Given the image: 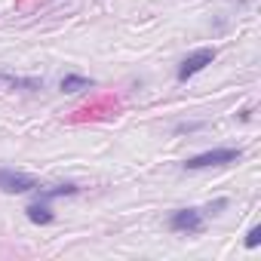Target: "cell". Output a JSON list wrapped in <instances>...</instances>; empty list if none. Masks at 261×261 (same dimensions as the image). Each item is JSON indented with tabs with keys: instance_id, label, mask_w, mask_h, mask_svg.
I'll return each mask as SVG.
<instances>
[{
	"instance_id": "cell-11",
	"label": "cell",
	"mask_w": 261,
	"mask_h": 261,
	"mask_svg": "<svg viewBox=\"0 0 261 261\" xmlns=\"http://www.w3.org/2000/svg\"><path fill=\"white\" fill-rule=\"evenodd\" d=\"M194 129H200V123H188V126H178V133H194Z\"/></svg>"
},
{
	"instance_id": "cell-3",
	"label": "cell",
	"mask_w": 261,
	"mask_h": 261,
	"mask_svg": "<svg viewBox=\"0 0 261 261\" xmlns=\"http://www.w3.org/2000/svg\"><path fill=\"white\" fill-rule=\"evenodd\" d=\"M215 62V49H209V46H203V49H194L181 65H178V80L185 83L188 77H194V74H200L206 65H212Z\"/></svg>"
},
{
	"instance_id": "cell-7",
	"label": "cell",
	"mask_w": 261,
	"mask_h": 261,
	"mask_svg": "<svg viewBox=\"0 0 261 261\" xmlns=\"http://www.w3.org/2000/svg\"><path fill=\"white\" fill-rule=\"evenodd\" d=\"M89 86H92L89 77H80V74H65L62 77V92H83Z\"/></svg>"
},
{
	"instance_id": "cell-10",
	"label": "cell",
	"mask_w": 261,
	"mask_h": 261,
	"mask_svg": "<svg viewBox=\"0 0 261 261\" xmlns=\"http://www.w3.org/2000/svg\"><path fill=\"white\" fill-rule=\"evenodd\" d=\"M224 206H227V200H215V203H209V212L215 215V212H218V209H224Z\"/></svg>"
},
{
	"instance_id": "cell-6",
	"label": "cell",
	"mask_w": 261,
	"mask_h": 261,
	"mask_svg": "<svg viewBox=\"0 0 261 261\" xmlns=\"http://www.w3.org/2000/svg\"><path fill=\"white\" fill-rule=\"evenodd\" d=\"M0 83H7V86H13V89H43V80H37V77H16V74H4L0 71Z\"/></svg>"
},
{
	"instance_id": "cell-8",
	"label": "cell",
	"mask_w": 261,
	"mask_h": 261,
	"mask_svg": "<svg viewBox=\"0 0 261 261\" xmlns=\"http://www.w3.org/2000/svg\"><path fill=\"white\" fill-rule=\"evenodd\" d=\"M37 191H40V188H37ZM77 191H80V188H77V185H71V181H68V185H53V188H43V191H40V200H53V197H74Z\"/></svg>"
},
{
	"instance_id": "cell-5",
	"label": "cell",
	"mask_w": 261,
	"mask_h": 261,
	"mask_svg": "<svg viewBox=\"0 0 261 261\" xmlns=\"http://www.w3.org/2000/svg\"><path fill=\"white\" fill-rule=\"evenodd\" d=\"M28 221H34V224H53L56 221V212L49 209V203L46 200H34V203H28Z\"/></svg>"
},
{
	"instance_id": "cell-4",
	"label": "cell",
	"mask_w": 261,
	"mask_h": 261,
	"mask_svg": "<svg viewBox=\"0 0 261 261\" xmlns=\"http://www.w3.org/2000/svg\"><path fill=\"white\" fill-rule=\"evenodd\" d=\"M169 227L178 233H200L203 230V212L200 209H178L169 215Z\"/></svg>"
},
{
	"instance_id": "cell-1",
	"label": "cell",
	"mask_w": 261,
	"mask_h": 261,
	"mask_svg": "<svg viewBox=\"0 0 261 261\" xmlns=\"http://www.w3.org/2000/svg\"><path fill=\"white\" fill-rule=\"evenodd\" d=\"M243 157L240 148H215V151H206V154H197L191 160H185V169H209V166H227V163H237Z\"/></svg>"
},
{
	"instance_id": "cell-9",
	"label": "cell",
	"mask_w": 261,
	"mask_h": 261,
	"mask_svg": "<svg viewBox=\"0 0 261 261\" xmlns=\"http://www.w3.org/2000/svg\"><path fill=\"white\" fill-rule=\"evenodd\" d=\"M261 246V224H255L249 233H246V249H258Z\"/></svg>"
},
{
	"instance_id": "cell-2",
	"label": "cell",
	"mask_w": 261,
	"mask_h": 261,
	"mask_svg": "<svg viewBox=\"0 0 261 261\" xmlns=\"http://www.w3.org/2000/svg\"><path fill=\"white\" fill-rule=\"evenodd\" d=\"M40 181L28 172H16V169H0V191L7 194H28V191H37Z\"/></svg>"
}]
</instances>
